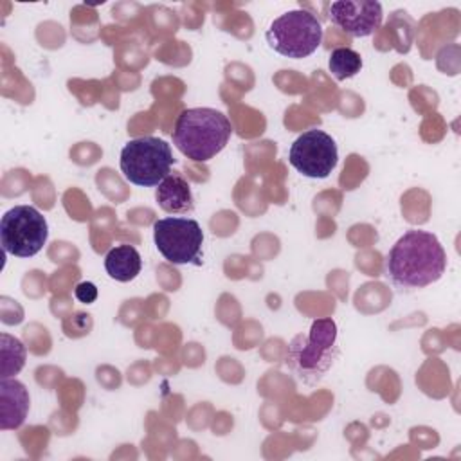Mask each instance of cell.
Here are the masks:
<instances>
[{
  "mask_svg": "<svg viewBox=\"0 0 461 461\" xmlns=\"http://www.w3.org/2000/svg\"><path fill=\"white\" fill-rule=\"evenodd\" d=\"M74 295L79 303H85V304H90L97 299V288L94 283L90 281H83L79 283L76 288H74Z\"/></svg>",
  "mask_w": 461,
  "mask_h": 461,
  "instance_id": "14",
  "label": "cell"
},
{
  "mask_svg": "<svg viewBox=\"0 0 461 461\" xmlns=\"http://www.w3.org/2000/svg\"><path fill=\"white\" fill-rule=\"evenodd\" d=\"M175 164L171 146L158 137H139L128 140L121 149V171L124 178L139 187H157Z\"/></svg>",
  "mask_w": 461,
  "mask_h": 461,
  "instance_id": "4",
  "label": "cell"
},
{
  "mask_svg": "<svg viewBox=\"0 0 461 461\" xmlns=\"http://www.w3.org/2000/svg\"><path fill=\"white\" fill-rule=\"evenodd\" d=\"M330 22L353 38L371 36L384 18L382 4L375 0H340L328 5Z\"/></svg>",
  "mask_w": 461,
  "mask_h": 461,
  "instance_id": "9",
  "label": "cell"
},
{
  "mask_svg": "<svg viewBox=\"0 0 461 461\" xmlns=\"http://www.w3.org/2000/svg\"><path fill=\"white\" fill-rule=\"evenodd\" d=\"M447 252L439 240L427 230L411 229L391 247L385 272L402 292L425 288L445 274Z\"/></svg>",
  "mask_w": 461,
  "mask_h": 461,
  "instance_id": "1",
  "label": "cell"
},
{
  "mask_svg": "<svg viewBox=\"0 0 461 461\" xmlns=\"http://www.w3.org/2000/svg\"><path fill=\"white\" fill-rule=\"evenodd\" d=\"M339 149L331 135L312 128L301 133L288 151V162L308 178H326L337 166Z\"/></svg>",
  "mask_w": 461,
  "mask_h": 461,
  "instance_id": "8",
  "label": "cell"
},
{
  "mask_svg": "<svg viewBox=\"0 0 461 461\" xmlns=\"http://www.w3.org/2000/svg\"><path fill=\"white\" fill-rule=\"evenodd\" d=\"M29 393L27 387L18 380L2 378L0 382V429H18L29 412Z\"/></svg>",
  "mask_w": 461,
  "mask_h": 461,
  "instance_id": "10",
  "label": "cell"
},
{
  "mask_svg": "<svg viewBox=\"0 0 461 461\" xmlns=\"http://www.w3.org/2000/svg\"><path fill=\"white\" fill-rule=\"evenodd\" d=\"M265 38L274 52L285 58L303 59L319 49L322 41V25L310 11L294 9L276 18Z\"/></svg>",
  "mask_w": 461,
  "mask_h": 461,
  "instance_id": "5",
  "label": "cell"
},
{
  "mask_svg": "<svg viewBox=\"0 0 461 461\" xmlns=\"http://www.w3.org/2000/svg\"><path fill=\"white\" fill-rule=\"evenodd\" d=\"M104 268L112 279L119 281V283H128V281H133L140 274L142 259L135 247L117 245L106 252Z\"/></svg>",
  "mask_w": 461,
  "mask_h": 461,
  "instance_id": "12",
  "label": "cell"
},
{
  "mask_svg": "<svg viewBox=\"0 0 461 461\" xmlns=\"http://www.w3.org/2000/svg\"><path fill=\"white\" fill-rule=\"evenodd\" d=\"M155 200L164 212L187 214L194 209L189 182L180 173H169L155 191Z\"/></svg>",
  "mask_w": 461,
  "mask_h": 461,
  "instance_id": "11",
  "label": "cell"
},
{
  "mask_svg": "<svg viewBox=\"0 0 461 461\" xmlns=\"http://www.w3.org/2000/svg\"><path fill=\"white\" fill-rule=\"evenodd\" d=\"M328 67H330V72L333 74V77L337 81H344V79H349V77H353L360 72L362 58L357 50H353L349 47H339V49L331 50L330 59H328Z\"/></svg>",
  "mask_w": 461,
  "mask_h": 461,
  "instance_id": "13",
  "label": "cell"
},
{
  "mask_svg": "<svg viewBox=\"0 0 461 461\" xmlns=\"http://www.w3.org/2000/svg\"><path fill=\"white\" fill-rule=\"evenodd\" d=\"M49 238L45 216L32 205H14L0 220L2 249L14 258L36 256Z\"/></svg>",
  "mask_w": 461,
  "mask_h": 461,
  "instance_id": "7",
  "label": "cell"
},
{
  "mask_svg": "<svg viewBox=\"0 0 461 461\" xmlns=\"http://www.w3.org/2000/svg\"><path fill=\"white\" fill-rule=\"evenodd\" d=\"M339 357L337 324L333 319H317L310 330L297 333L286 349L285 362L304 385H315L331 369Z\"/></svg>",
  "mask_w": 461,
  "mask_h": 461,
  "instance_id": "3",
  "label": "cell"
},
{
  "mask_svg": "<svg viewBox=\"0 0 461 461\" xmlns=\"http://www.w3.org/2000/svg\"><path fill=\"white\" fill-rule=\"evenodd\" d=\"M153 241L173 265H202L203 230L193 218L167 216L153 223Z\"/></svg>",
  "mask_w": 461,
  "mask_h": 461,
  "instance_id": "6",
  "label": "cell"
},
{
  "mask_svg": "<svg viewBox=\"0 0 461 461\" xmlns=\"http://www.w3.org/2000/svg\"><path fill=\"white\" fill-rule=\"evenodd\" d=\"M232 124L229 117L214 108L198 106L184 110L175 122L173 144L194 162H207L229 142Z\"/></svg>",
  "mask_w": 461,
  "mask_h": 461,
  "instance_id": "2",
  "label": "cell"
}]
</instances>
